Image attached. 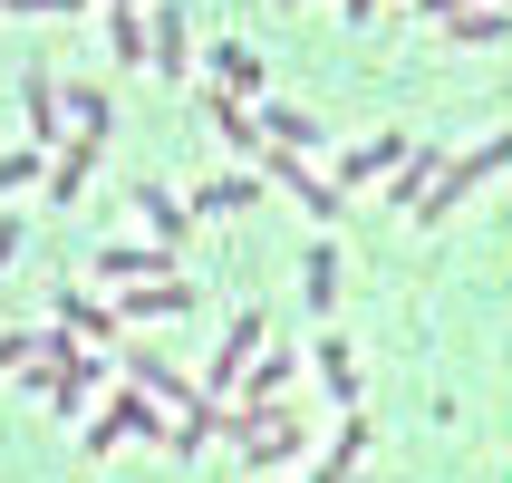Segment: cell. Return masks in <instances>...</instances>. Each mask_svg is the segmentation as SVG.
<instances>
[{
  "instance_id": "cell-1",
  "label": "cell",
  "mask_w": 512,
  "mask_h": 483,
  "mask_svg": "<svg viewBox=\"0 0 512 483\" xmlns=\"http://www.w3.org/2000/svg\"><path fill=\"white\" fill-rule=\"evenodd\" d=\"M252 165H261V184H290V203H300L319 232H339V213H348L339 194H348V184H319V174H310V155H290V145H271V136H261V155H252Z\"/></svg>"
},
{
  "instance_id": "cell-2",
  "label": "cell",
  "mask_w": 512,
  "mask_h": 483,
  "mask_svg": "<svg viewBox=\"0 0 512 483\" xmlns=\"http://www.w3.org/2000/svg\"><path fill=\"white\" fill-rule=\"evenodd\" d=\"M136 435L165 445V416H155L145 387H126V397H107V406H87V416H78V445H87V455H116V445H136Z\"/></svg>"
},
{
  "instance_id": "cell-3",
  "label": "cell",
  "mask_w": 512,
  "mask_h": 483,
  "mask_svg": "<svg viewBox=\"0 0 512 483\" xmlns=\"http://www.w3.org/2000/svg\"><path fill=\"white\" fill-rule=\"evenodd\" d=\"M503 165H512V136H493V145H474V155H455V165H445V174L426 184V203H416L406 223H426V232H435V223H445V213H455L464 194H474V184H493Z\"/></svg>"
},
{
  "instance_id": "cell-4",
  "label": "cell",
  "mask_w": 512,
  "mask_h": 483,
  "mask_svg": "<svg viewBox=\"0 0 512 483\" xmlns=\"http://www.w3.org/2000/svg\"><path fill=\"white\" fill-rule=\"evenodd\" d=\"M261 339H271V319H261V310H232L223 348L203 358V387H213V397H232V387H242V368H252V348H261Z\"/></svg>"
},
{
  "instance_id": "cell-5",
  "label": "cell",
  "mask_w": 512,
  "mask_h": 483,
  "mask_svg": "<svg viewBox=\"0 0 512 483\" xmlns=\"http://www.w3.org/2000/svg\"><path fill=\"white\" fill-rule=\"evenodd\" d=\"M310 368H319V387H329V406H358V387H368V377H358V348L339 339V329H329V319H319V339H310Z\"/></svg>"
},
{
  "instance_id": "cell-6",
  "label": "cell",
  "mask_w": 512,
  "mask_h": 483,
  "mask_svg": "<svg viewBox=\"0 0 512 483\" xmlns=\"http://www.w3.org/2000/svg\"><path fill=\"white\" fill-rule=\"evenodd\" d=\"M107 368H116V358H97V348H68V368H58L49 377V406H58V416H87V406H97V387H107Z\"/></svg>"
},
{
  "instance_id": "cell-7",
  "label": "cell",
  "mask_w": 512,
  "mask_h": 483,
  "mask_svg": "<svg viewBox=\"0 0 512 483\" xmlns=\"http://www.w3.org/2000/svg\"><path fill=\"white\" fill-rule=\"evenodd\" d=\"M406 145H416V126H377V136H358V145L339 155V184H377V174H397Z\"/></svg>"
},
{
  "instance_id": "cell-8",
  "label": "cell",
  "mask_w": 512,
  "mask_h": 483,
  "mask_svg": "<svg viewBox=\"0 0 512 483\" xmlns=\"http://www.w3.org/2000/svg\"><path fill=\"white\" fill-rule=\"evenodd\" d=\"M145 20H155V58H145V68L184 87V78H194V68H203V49H194V39H184V10H174V0H155Z\"/></svg>"
},
{
  "instance_id": "cell-9",
  "label": "cell",
  "mask_w": 512,
  "mask_h": 483,
  "mask_svg": "<svg viewBox=\"0 0 512 483\" xmlns=\"http://www.w3.org/2000/svg\"><path fill=\"white\" fill-rule=\"evenodd\" d=\"M87 271H97V281H165V271H174V242H97Z\"/></svg>"
},
{
  "instance_id": "cell-10",
  "label": "cell",
  "mask_w": 512,
  "mask_h": 483,
  "mask_svg": "<svg viewBox=\"0 0 512 483\" xmlns=\"http://www.w3.org/2000/svg\"><path fill=\"white\" fill-rule=\"evenodd\" d=\"M358 464H368V416L348 406V416H339V445H319V455H310V474H300V483H348Z\"/></svg>"
},
{
  "instance_id": "cell-11",
  "label": "cell",
  "mask_w": 512,
  "mask_h": 483,
  "mask_svg": "<svg viewBox=\"0 0 512 483\" xmlns=\"http://www.w3.org/2000/svg\"><path fill=\"white\" fill-rule=\"evenodd\" d=\"M203 68H213L223 87H242V97H271V58L242 49V39H213V49H203Z\"/></svg>"
},
{
  "instance_id": "cell-12",
  "label": "cell",
  "mask_w": 512,
  "mask_h": 483,
  "mask_svg": "<svg viewBox=\"0 0 512 483\" xmlns=\"http://www.w3.org/2000/svg\"><path fill=\"white\" fill-rule=\"evenodd\" d=\"M252 116H261V136L290 145V155H319V145H329V126H319V116H300V107H281V97H252Z\"/></svg>"
},
{
  "instance_id": "cell-13",
  "label": "cell",
  "mask_w": 512,
  "mask_h": 483,
  "mask_svg": "<svg viewBox=\"0 0 512 483\" xmlns=\"http://www.w3.org/2000/svg\"><path fill=\"white\" fill-rule=\"evenodd\" d=\"M58 329H68V339H116V329H126V310H116V300H87V290H58Z\"/></svg>"
},
{
  "instance_id": "cell-14",
  "label": "cell",
  "mask_w": 512,
  "mask_h": 483,
  "mask_svg": "<svg viewBox=\"0 0 512 483\" xmlns=\"http://www.w3.org/2000/svg\"><path fill=\"white\" fill-rule=\"evenodd\" d=\"M107 58H116V68H136V58H155V20H145L136 0H107Z\"/></svg>"
},
{
  "instance_id": "cell-15",
  "label": "cell",
  "mask_w": 512,
  "mask_h": 483,
  "mask_svg": "<svg viewBox=\"0 0 512 483\" xmlns=\"http://www.w3.org/2000/svg\"><path fill=\"white\" fill-rule=\"evenodd\" d=\"M116 310L126 319H184L194 310V281H174V271L165 281H136V290H116Z\"/></svg>"
},
{
  "instance_id": "cell-16",
  "label": "cell",
  "mask_w": 512,
  "mask_h": 483,
  "mask_svg": "<svg viewBox=\"0 0 512 483\" xmlns=\"http://www.w3.org/2000/svg\"><path fill=\"white\" fill-rule=\"evenodd\" d=\"M145 213V232H155V242H184V232H194V203H174L165 184H136V194H126Z\"/></svg>"
},
{
  "instance_id": "cell-17",
  "label": "cell",
  "mask_w": 512,
  "mask_h": 483,
  "mask_svg": "<svg viewBox=\"0 0 512 483\" xmlns=\"http://www.w3.org/2000/svg\"><path fill=\"white\" fill-rule=\"evenodd\" d=\"M20 107H29V145H58V136H68V126H58V116H68V87L20 78Z\"/></svg>"
},
{
  "instance_id": "cell-18",
  "label": "cell",
  "mask_w": 512,
  "mask_h": 483,
  "mask_svg": "<svg viewBox=\"0 0 512 483\" xmlns=\"http://www.w3.org/2000/svg\"><path fill=\"white\" fill-rule=\"evenodd\" d=\"M97 155H107V145H87V136L58 145V165H49V203H78V194H87V174H97Z\"/></svg>"
},
{
  "instance_id": "cell-19",
  "label": "cell",
  "mask_w": 512,
  "mask_h": 483,
  "mask_svg": "<svg viewBox=\"0 0 512 483\" xmlns=\"http://www.w3.org/2000/svg\"><path fill=\"white\" fill-rule=\"evenodd\" d=\"M300 290H310V310H319V319L339 310V242H329V232H319L310 261H300Z\"/></svg>"
},
{
  "instance_id": "cell-20",
  "label": "cell",
  "mask_w": 512,
  "mask_h": 483,
  "mask_svg": "<svg viewBox=\"0 0 512 483\" xmlns=\"http://www.w3.org/2000/svg\"><path fill=\"white\" fill-rule=\"evenodd\" d=\"M68 136H87V145H107L116 136V107H107V87H68Z\"/></svg>"
},
{
  "instance_id": "cell-21",
  "label": "cell",
  "mask_w": 512,
  "mask_h": 483,
  "mask_svg": "<svg viewBox=\"0 0 512 483\" xmlns=\"http://www.w3.org/2000/svg\"><path fill=\"white\" fill-rule=\"evenodd\" d=\"M252 203H261V165H242V174H223V184H203L194 213H223L232 223V213H252Z\"/></svg>"
},
{
  "instance_id": "cell-22",
  "label": "cell",
  "mask_w": 512,
  "mask_h": 483,
  "mask_svg": "<svg viewBox=\"0 0 512 483\" xmlns=\"http://www.w3.org/2000/svg\"><path fill=\"white\" fill-rule=\"evenodd\" d=\"M435 174H445V155H435V145H416V155H406V165H397V184H387V203H406V213H416Z\"/></svg>"
},
{
  "instance_id": "cell-23",
  "label": "cell",
  "mask_w": 512,
  "mask_h": 483,
  "mask_svg": "<svg viewBox=\"0 0 512 483\" xmlns=\"http://www.w3.org/2000/svg\"><path fill=\"white\" fill-rule=\"evenodd\" d=\"M503 29H512L503 0H493V10H455V39H474V49H484V39H503Z\"/></svg>"
},
{
  "instance_id": "cell-24",
  "label": "cell",
  "mask_w": 512,
  "mask_h": 483,
  "mask_svg": "<svg viewBox=\"0 0 512 483\" xmlns=\"http://www.w3.org/2000/svg\"><path fill=\"white\" fill-rule=\"evenodd\" d=\"M242 377H252V406H271V397H281V387H290V358H252V368H242Z\"/></svg>"
},
{
  "instance_id": "cell-25",
  "label": "cell",
  "mask_w": 512,
  "mask_h": 483,
  "mask_svg": "<svg viewBox=\"0 0 512 483\" xmlns=\"http://www.w3.org/2000/svg\"><path fill=\"white\" fill-rule=\"evenodd\" d=\"M39 358V329H0V377H20Z\"/></svg>"
},
{
  "instance_id": "cell-26",
  "label": "cell",
  "mask_w": 512,
  "mask_h": 483,
  "mask_svg": "<svg viewBox=\"0 0 512 483\" xmlns=\"http://www.w3.org/2000/svg\"><path fill=\"white\" fill-rule=\"evenodd\" d=\"M29 174H39V145H10V155H0V194H20Z\"/></svg>"
},
{
  "instance_id": "cell-27",
  "label": "cell",
  "mask_w": 512,
  "mask_h": 483,
  "mask_svg": "<svg viewBox=\"0 0 512 483\" xmlns=\"http://www.w3.org/2000/svg\"><path fill=\"white\" fill-rule=\"evenodd\" d=\"M20 261V213H0V271Z\"/></svg>"
},
{
  "instance_id": "cell-28",
  "label": "cell",
  "mask_w": 512,
  "mask_h": 483,
  "mask_svg": "<svg viewBox=\"0 0 512 483\" xmlns=\"http://www.w3.org/2000/svg\"><path fill=\"white\" fill-rule=\"evenodd\" d=\"M416 10H435V20H455V10H464V0H416Z\"/></svg>"
},
{
  "instance_id": "cell-29",
  "label": "cell",
  "mask_w": 512,
  "mask_h": 483,
  "mask_svg": "<svg viewBox=\"0 0 512 483\" xmlns=\"http://www.w3.org/2000/svg\"><path fill=\"white\" fill-rule=\"evenodd\" d=\"M348 483H377V474H368V464H358V474H348Z\"/></svg>"
}]
</instances>
